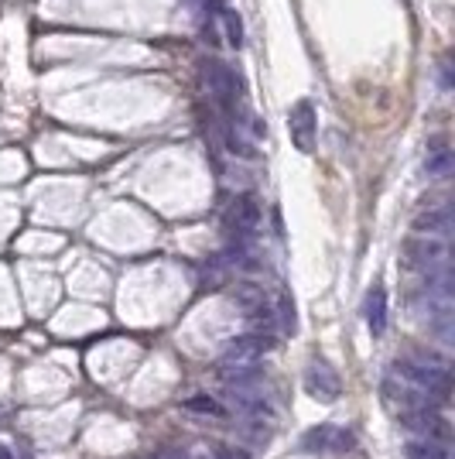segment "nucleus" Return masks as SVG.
I'll return each instance as SVG.
<instances>
[{
	"label": "nucleus",
	"instance_id": "obj_1",
	"mask_svg": "<svg viewBox=\"0 0 455 459\" xmlns=\"http://www.w3.org/2000/svg\"><path fill=\"white\" fill-rule=\"evenodd\" d=\"M394 374L400 381L415 384L417 391L428 398L432 404L449 402V364L435 357V353H415V357H404L394 364Z\"/></svg>",
	"mask_w": 455,
	"mask_h": 459
},
{
	"label": "nucleus",
	"instance_id": "obj_2",
	"mask_svg": "<svg viewBox=\"0 0 455 459\" xmlns=\"http://www.w3.org/2000/svg\"><path fill=\"white\" fill-rule=\"evenodd\" d=\"M267 350H270V340L261 336V333H253V336H240V340H233L229 350L223 353V360H219V374L227 377V381H247L257 374V360L264 357Z\"/></svg>",
	"mask_w": 455,
	"mask_h": 459
},
{
	"label": "nucleus",
	"instance_id": "obj_3",
	"mask_svg": "<svg viewBox=\"0 0 455 459\" xmlns=\"http://www.w3.org/2000/svg\"><path fill=\"white\" fill-rule=\"evenodd\" d=\"M199 79H202L206 96L219 107V110L236 114V103H240V76H236L229 65L216 62V58H202V65H199Z\"/></svg>",
	"mask_w": 455,
	"mask_h": 459
},
{
	"label": "nucleus",
	"instance_id": "obj_4",
	"mask_svg": "<svg viewBox=\"0 0 455 459\" xmlns=\"http://www.w3.org/2000/svg\"><path fill=\"white\" fill-rule=\"evenodd\" d=\"M288 134H291V144L302 154L315 152V141H319V114H315V103L308 100H298L288 114Z\"/></svg>",
	"mask_w": 455,
	"mask_h": 459
},
{
	"label": "nucleus",
	"instance_id": "obj_5",
	"mask_svg": "<svg viewBox=\"0 0 455 459\" xmlns=\"http://www.w3.org/2000/svg\"><path fill=\"white\" fill-rule=\"evenodd\" d=\"M305 391L315 398V402L322 404H332L339 398V374L332 370V367L325 364V360H312L308 370H305Z\"/></svg>",
	"mask_w": 455,
	"mask_h": 459
},
{
	"label": "nucleus",
	"instance_id": "obj_6",
	"mask_svg": "<svg viewBox=\"0 0 455 459\" xmlns=\"http://www.w3.org/2000/svg\"><path fill=\"white\" fill-rule=\"evenodd\" d=\"M408 261H411V268H421L428 278L435 274V271L445 268V244L442 240H432V237H417V240H408Z\"/></svg>",
	"mask_w": 455,
	"mask_h": 459
},
{
	"label": "nucleus",
	"instance_id": "obj_7",
	"mask_svg": "<svg viewBox=\"0 0 455 459\" xmlns=\"http://www.w3.org/2000/svg\"><path fill=\"white\" fill-rule=\"evenodd\" d=\"M257 223H261V206L250 199V195H240L233 206H229L227 212V230L229 237L240 244V240H247L250 233L257 230Z\"/></svg>",
	"mask_w": 455,
	"mask_h": 459
},
{
	"label": "nucleus",
	"instance_id": "obj_8",
	"mask_svg": "<svg viewBox=\"0 0 455 459\" xmlns=\"http://www.w3.org/2000/svg\"><path fill=\"white\" fill-rule=\"evenodd\" d=\"M349 442H353L349 432L332 429V425H319V429H308L302 436V453H342Z\"/></svg>",
	"mask_w": 455,
	"mask_h": 459
},
{
	"label": "nucleus",
	"instance_id": "obj_9",
	"mask_svg": "<svg viewBox=\"0 0 455 459\" xmlns=\"http://www.w3.org/2000/svg\"><path fill=\"white\" fill-rule=\"evenodd\" d=\"M366 325L373 336H383V329H387V291L380 285L366 295Z\"/></svg>",
	"mask_w": 455,
	"mask_h": 459
},
{
	"label": "nucleus",
	"instance_id": "obj_10",
	"mask_svg": "<svg viewBox=\"0 0 455 459\" xmlns=\"http://www.w3.org/2000/svg\"><path fill=\"white\" fill-rule=\"evenodd\" d=\"M182 408H185V411H195V415H212V419H227L229 415L227 404L216 402L212 394H192V398L182 402Z\"/></svg>",
	"mask_w": 455,
	"mask_h": 459
},
{
	"label": "nucleus",
	"instance_id": "obj_11",
	"mask_svg": "<svg viewBox=\"0 0 455 459\" xmlns=\"http://www.w3.org/2000/svg\"><path fill=\"white\" fill-rule=\"evenodd\" d=\"M178 459H250V456L244 449H233V446H199V449L178 453Z\"/></svg>",
	"mask_w": 455,
	"mask_h": 459
},
{
	"label": "nucleus",
	"instance_id": "obj_12",
	"mask_svg": "<svg viewBox=\"0 0 455 459\" xmlns=\"http://www.w3.org/2000/svg\"><path fill=\"white\" fill-rule=\"evenodd\" d=\"M408 459H449V449H445V442L417 439L408 442Z\"/></svg>",
	"mask_w": 455,
	"mask_h": 459
},
{
	"label": "nucleus",
	"instance_id": "obj_13",
	"mask_svg": "<svg viewBox=\"0 0 455 459\" xmlns=\"http://www.w3.org/2000/svg\"><path fill=\"white\" fill-rule=\"evenodd\" d=\"M421 237H435V233H449V210H432L415 223Z\"/></svg>",
	"mask_w": 455,
	"mask_h": 459
},
{
	"label": "nucleus",
	"instance_id": "obj_14",
	"mask_svg": "<svg viewBox=\"0 0 455 459\" xmlns=\"http://www.w3.org/2000/svg\"><path fill=\"white\" fill-rule=\"evenodd\" d=\"M425 169H428L432 178H445V175L452 172V154H449V148H435V152L428 154Z\"/></svg>",
	"mask_w": 455,
	"mask_h": 459
},
{
	"label": "nucleus",
	"instance_id": "obj_15",
	"mask_svg": "<svg viewBox=\"0 0 455 459\" xmlns=\"http://www.w3.org/2000/svg\"><path fill=\"white\" fill-rule=\"evenodd\" d=\"M223 21H227V31H229V45H233V48H240V18H236V14H233V11H223Z\"/></svg>",
	"mask_w": 455,
	"mask_h": 459
},
{
	"label": "nucleus",
	"instance_id": "obj_16",
	"mask_svg": "<svg viewBox=\"0 0 455 459\" xmlns=\"http://www.w3.org/2000/svg\"><path fill=\"white\" fill-rule=\"evenodd\" d=\"M0 459H14V453H11V449H7L4 442H0Z\"/></svg>",
	"mask_w": 455,
	"mask_h": 459
}]
</instances>
